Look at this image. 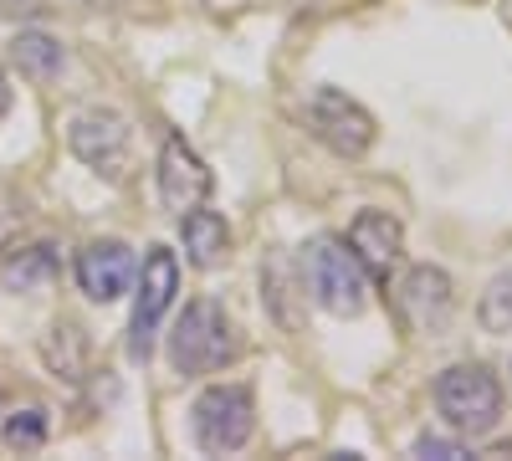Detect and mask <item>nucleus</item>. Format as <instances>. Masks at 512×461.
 Wrapping results in <instances>:
<instances>
[{
  "mask_svg": "<svg viewBox=\"0 0 512 461\" xmlns=\"http://www.w3.org/2000/svg\"><path fill=\"white\" fill-rule=\"evenodd\" d=\"M415 456L420 461H461V456H472V451H466L461 441H451V436H431V431H425L415 441Z\"/></svg>",
  "mask_w": 512,
  "mask_h": 461,
  "instance_id": "nucleus-18",
  "label": "nucleus"
},
{
  "mask_svg": "<svg viewBox=\"0 0 512 461\" xmlns=\"http://www.w3.org/2000/svg\"><path fill=\"white\" fill-rule=\"evenodd\" d=\"M308 123H313V134H318L338 159H359V154H369V144H374V118H369V108H359L354 98H344L338 88H318V93H313Z\"/></svg>",
  "mask_w": 512,
  "mask_h": 461,
  "instance_id": "nucleus-7",
  "label": "nucleus"
},
{
  "mask_svg": "<svg viewBox=\"0 0 512 461\" xmlns=\"http://www.w3.org/2000/svg\"><path fill=\"white\" fill-rule=\"evenodd\" d=\"M11 62H16L21 77H31V82H52V77L62 72L67 52H62V41L47 36V31H21V36L11 41Z\"/></svg>",
  "mask_w": 512,
  "mask_h": 461,
  "instance_id": "nucleus-14",
  "label": "nucleus"
},
{
  "mask_svg": "<svg viewBox=\"0 0 512 461\" xmlns=\"http://www.w3.org/2000/svg\"><path fill=\"white\" fill-rule=\"evenodd\" d=\"M67 144H72V154L88 164V170L118 180L123 164H128V144H134V134H128V118H123V113L93 108V113H77V118H72Z\"/></svg>",
  "mask_w": 512,
  "mask_h": 461,
  "instance_id": "nucleus-6",
  "label": "nucleus"
},
{
  "mask_svg": "<svg viewBox=\"0 0 512 461\" xmlns=\"http://www.w3.org/2000/svg\"><path fill=\"white\" fill-rule=\"evenodd\" d=\"M487 333H512V272L492 277V287L482 292V308H477Z\"/></svg>",
  "mask_w": 512,
  "mask_h": 461,
  "instance_id": "nucleus-17",
  "label": "nucleus"
},
{
  "mask_svg": "<svg viewBox=\"0 0 512 461\" xmlns=\"http://www.w3.org/2000/svg\"><path fill=\"white\" fill-rule=\"evenodd\" d=\"M175 292H180V262H175V251H169V246H149L144 251V272H139L134 323H128V359H134V364H149L159 318L169 313Z\"/></svg>",
  "mask_w": 512,
  "mask_h": 461,
  "instance_id": "nucleus-5",
  "label": "nucleus"
},
{
  "mask_svg": "<svg viewBox=\"0 0 512 461\" xmlns=\"http://www.w3.org/2000/svg\"><path fill=\"white\" fill-rule=\"evenodd\" d=\"M195 446L210 456H231L256 436V395L246 385H210L190 405Z\"/></svg>",
  "mask_w": 512,
  "mask_h": 461,
  "instance_id": "nucleus-4",
  "label": "nucleus"
},
{
  "mask_svg": "<svg viewBox=\"0 0 512 461\" xmlns=\"http://www.w3.org/2000/svg\"><path fill=\"white\" fill-rule=\"evenodd\" d=\"M436 410L456 436H492L502 421V385L487 364H451L436 380Z\"/></svg>",
  "mask_w": 512,
  "mask_h": 461,
  "instance_id": "nucleus-3",
  "label": "nucleus"
},
{
  "mask_svg": "<svg viewBox=\"0 0 512 461\" xmlns=\"http://www.w3.org/2000/svg\"><path fill=\"white\" fill-rule=\"evenodd\" d=\"M41 359H47L57 374H67V380H82V369H88V333H82L77 323H52L47 344H41Z\"/></svg>",
  "mask_w": 512,
  "mask_h": 461,
  "instance_id": "nucleus-15",
  "label": "nucleus"
},
{
  "mask_svg": "<svg viewBox=\"0 0 512 461\" xmlns=\"http://www.w3.org/2000/svg\"><path fill=\"white\" fill-rule=\"evenodd\" d=\"M6 446L11 451H41L47 446V436H52V415L41 410V405H26V410H11L6 415Z\"/></svg>",
  "mask_w": 512,
  "mask_h": 461,
  "instance_id": "nucleus-16",
  "label": "nucleus"
},
{
  "mask_svg": "<svg viewBox=\"0 0 512 461\" xmlns=\"http://www.w3.org/2000/svg\"><path fill=\"white\" fill-rule=\"evenodd\" d=\"M159 200H164V211H175V216H185V211H195V205H205V195H210V170H205V159L180 139V134H169L164 139V149H159Z\"/></svg>",
  "mask_w": 512,
  "mask_h": 461,
  "instance_id": "nucleus-9",
  "label": "nucleus"
},
{
  "mask_svg": "<svg viewBox=\"0 0 512 461\" xmlns=\"http://www.w3.org/2000/svg\"><path fill=\"white\" fill-rule=\"evenodd\" d=\"M395 303L415 333H446L456 318V292L441 267H410L395 287Z\"/></svg>",
  "mask_w": 512,
  "mask_h": 461,
  "instance_id": "nucleus-8",
  "label": "nucleus"
},
{
  "mask_svg": "<svg viewBox=\"0 0 512 461\" xmlns=\"http://www.w3.org/2000/svg\"><path fill=\"white\" fill-rule=\"evenodd\" d=\"M134 277H139V267H134V251L123 241H88L77 251V287L93 303H118L134 287Z\"/></svg>",
  "mask_w": 512,
  "mask_h": 461,
  "instance_id": "nucleus-11",
  "label": "nucleus"
},
{
  "mask_svg": "<svg viewBox=\"0 0 512 461\" xmlns=\"http://www.w3.org/2000/svg\"><path fill=\"white\" fill-rule=\"evenodd\" d=\"M62 272V251L52 241H26V246H11L6 262H0V282L6 292L16 298H36V292H47Z\"/></svg>",
  "mask_w": 512,
  "mask_h": 461,
  "instance_id": "nucleus-12",
  "label": "nucleus"
},
{
  "mask_svg": "<svg viewBox=\"0 0 512 461\" xmlns=\"http://www.w3.org/2000/svg\"><path fill=\"white\" fill-rule=\"evenodd\" d=\"M349 251L364 262L369 282L390 287L400 257H405V226L390 216V211H359L354 226H349Z\"/></svg>",
  "mask_w": 512,
  "mask_h": 461,
  "instance_id": "nucleus-10",
  "label": "nucleus"
},
{
  "mask_svg": "<svg viewBox=\"0 0 512 461\" xmlns=\"http://www.w3.org/2000/svg\"><path fill=\"white\" fill-rule=\"evenodd\" d=\"M303 282L313 292V303L333 318H359L369 303V272L349 251V241L318 236L303 246Z\"/></svg>",
  "mask_w": 512,
  "mask_h": 461,
  "instance_id": "nucleus-2",
  "label": "nucleus"
},
{
  "mask_svg": "<svg viewBox=\"0 0 512 461\" xmlns=\"http://www.w3.org/2000/svg\"><path fill=\"white\" fill-rule=\"evenodd\" d=\"M180 241H185V257L200 267V272H210V267H221L226 262V251H231V226H226V216H216V211H185L180 216Z\"/></svg>",
  "mask_w": 512,
  "mask_h": 461,
  "instance_id": "nucleus-13",
  "label": "nucleus"
},
{
  "mask_svg": "<svg viewBox=\"0 0 512 461\" xmlns=\"http://www.w3.org/2000/svg\"><path fill=\"white\" fill-rule=\"evenodd\" d=\"M11 103H16V88H11V77L0 72V123H6V113H11Z\"/></svg>",
  "mask_w": 512,
  "mask_h": 461,
  "instance_id": "nucleus-20",
  "label": "nucleus"
},
{
  "mask_svg": "<svg viewBox=\"0 0 512 461\" xmlns=\"http://www.w3.org/2000/svg\"><path fill=\"white\" fill-rule=\"evenodd\" d=\"M236 354H241V339H236L231 313L216 298L185 303V313L175 318V333H169V364H175V374L226 369Z\"/></svg>",
  "mask_w": 512,
  "mask_h": 461,
  "instance_id": "nucleus-1",
  "label": "nucleus"
},
{
  "mask_svg": "<svg viewBox=\"0 0 512 461\" xmlns=\"http://www.w3.org/2000/svg\"><path fill=\"white\" fill-rule=\"evenodd\" d=\"M21 200L11 195V190H0V246H11V236H16V226H21Z\"/></svg>",
  "mask_w": 512,
  "mask_h": 461,
  "instance_id": "nucleus-19",
  "label": "nucleus"
}]
</instances>
